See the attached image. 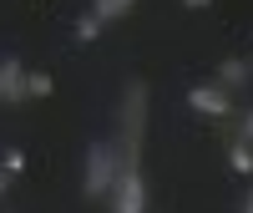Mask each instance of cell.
Listing matches in <instances>:
<instances>
[{
    "label": "cell",
    "mask_w": 253,
    "mask_h": 213,
    "mask_svg": "<svg viewBox=\"0 0 253 213\" xmlns=\"http://www.w3.org/2000/svg\"><path fill=\"white\" fill-rule=\"evenodd\" d=\"M51 92H56L51 71H26V97H51Z\"/></svg>",
    "instance_id": "ba28073f"
},
{
    "label": "cell",
    "mask_w": 253,
    "mask_h": 213,
    "mask_svg": "<svg viewBox=\"0 0 253 213\" xmlns=\"http://www.w3.org/2000/svg\"><path fill=\"white\" fill-rule=\"evenodd\" d=\"M228 167H233L238 178H253V142H243V137L228 142Z\"/></svg>",
    "instance_id": "8992f818"
},
{
    "label": "cell",
    "mask_w": 253,
    "mask_h": 213,
    "mask_svg": "<svg viewBox=\"0 0 253 213\" xmlns=\"http://www.w3.org/2000/svg\"><path fill=\"white\" fill-rule=\"evenodd\" d=\"M248 81H253V61H243V56H223L218 61V87L238 92V87H248Z\"/></svg>",
    "instance_id": "5b68a950"
},
{
    "label": "cell",
    "mask_w": 253,
    "mask_h": 213,
    "mask_svg": "<svg viewBox=\"0 0 253 213\" xmlns=\"http://www.w3.org/2000/svg\"><path fill=\"white\" fill-rule=\"evenodd\" d=\"M0 167H5L10 178H20L26 173V147H5V153H0Z\"/></svg>",
    "instance_id": "30bf717a"
},
{
    "label": "cell",
    "mask_w": 253,
    "mask_h": 213,
    "mask_svg": "<svg viewBox=\"0 0 253 213\" xmlns=\"http://www.w3.org/2000/svg\"><path fill=\"white\" fill-rule=\"evenodd\" d=\"M10 193V173H5V167H0V198H5Z\"/></svg>",
    "instance_id": "4fadbf2b"
},
{
    "label": "cell",
    "mask_w": 253,
    "mask_h": 213,
    "mask_svg": "<svg viewBox=\"0 0 253 213\" xmlns=\"http://www.w3.org/2000/svg\"><path fill=\"white\" fill-rule=\"evenodd\" d=\"M243 213H253V188H248V198H243Z\"/></svg>",
    "instance_id": "5bb4252c"
},
{
    "label": "cell",
    "mask_w": 253,
    "mask_h": 213,
    "mask_svg": "<svg viewBox=\"0 0 253 213\" xmlns=\"http://www.w3.org/2000/svg\"><path fill=\"white\" fill-rule=\"evenodd\" d=\"M132 5H137V0H132Z\"/></svg>",
    "instance_id": "9a60e30c"
},
{
    "label": "cell",
    "mask_w": 253,
    "mask_h": 213,
    "mask_svg": "<svg viewBox=\"0 0 253 213\" xmlns=\"http://www.w3.org/2000/svg\"><path fill=\"white\" fill-rule=\"evenodd\" d=\"M101 26H107V20H96V15L86 10V15H81V20H76V41H81V46H91V41L101 36Z\"/></svg>",
    "instance_id": "9c48e42d"
},
{
    "label": "cell",
    "mask_w": 253,
    "mask_h": 213,
    "mask_svg": "<svg viewBox=\"0 0 253 213\" xmlns=\"http://www.w3.org/2000/svg\"><path fill=\"white\" fill-rule=\"evenodd\" d=\"M126 10H132V0H91V15L96 20H122Z\"/></svg>",
    "instance_id": "52a82bcc"
},
{
    "label": "cell",
    "mask_w": 253,
    "mask_h": 213,
    "mask_svg": "<svg viewBox=\"0 0 253 213\" xmlns=\"http://www.w3.org/2000/svg\"><path fill=\"white\" fill-rule=\"evenodd\" d=\"M243 142H253V106H248V112H243V132H238Z\"/></svg>",
    "instance_id": "8fae6325"
},
{
    "label": "cell",
    "mask_w": 253,
    "mask_h": 213,
    "mask_svg": "<svg viewBox=\"0 0 253 213\" xmlns=\"http://www.w3.org/2000/svg\"><path fill=\"white\" fill-rule=\"evenodd\" d=\"M112 213H147V183H142V167H122L117 183H112Z\"/></svg>",
    "instance_id": "7a4b0ae2"
},
{
    "label": "cell",
    "mask_w": 253,
    "mask_h": 213,
    "mask_svg": "<svg viewBox=\"0 0 253 213\" xmlns=\"http://www.w3.org/2000/svg\"><path fill=\"white\" fill-rule=\"evenodd\" d=\"M187 106H193L198 117H213V122L233 117V97H228V87H218V81H193V87H187Z\"/></svg>",
    "instance_id": "3957f363"
},
{
    "label": "cell",
    "mask_w": 253,
    "mask_h": 213,
    "mask_svg": "<svg viewBox=\"0 0 253 213\" xmlns=\"http://www.w3.org/2000/svg\"><path fill=\"white\" fill-rule=\"evenodd\" d=\"M26 102V66L20 56H0V106H20Z\"/></svg>",
    "instance_id": "277c9868"
},
{
    "label": "cell",
    "mask_w": 253,
    "mask_h": 213,
    "mask_svg": "<svg viewBox=\"0 0 253 213\" xmlns=\"http://www.w3.org/2000/svg\"><path fill=\"white\" fill-rule=\"evenodd\" d=\"M117 173H122V153L112 142H91L86 147V173H81V193H86V203L91 198H112Z\"/></svg>",
    "instance_id": "6da1fadb"
},
{
    "label": "cell",
    "mask_w": 253,
    "mask_h": 213,
    "mask_svg": "<svg viewBox=\"0 0 253 213\" xmlns=\"http://www.w3.org/2000/svg\"><path fill=\"white\" fill-rule=\"evenodd\" d=\"M182 10H213V0H182Z\"/></svg>",
    "instance_id": "7c38bea8"
}]
</instances>
